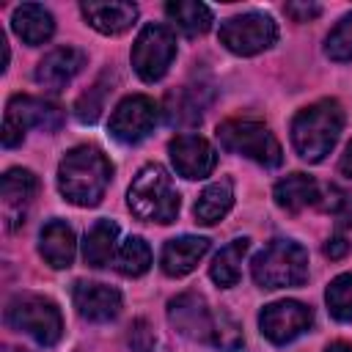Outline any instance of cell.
Here are the masks:
<instances>
[{"label": "cell", "mask_w": 352, "mask_h": 352, "mask_svg": "<svg viewBox=\"0 0 352 352\" xmlns=\"http://www.w3.org/2000/svg\"><path fill=\"white\" fill-rule=\"evenodd\" d=\"M74 308L88 322H110L121 311V292L94 280H77L72 292Z\"/></svg>", "instance_id": "9a60e30c"}, {"label": "cell", "mask_w": 352, "mask_h": 352, "mask_svg": "<svg viewBox=\"0 0 352 352\" xmlns=\"http://www.w3.org/2000/svg\"><path fill=\"white\" fill-rule=\"evenodd\" d=\"M126 204L138 220L146 223H173L179 214V192L168 176V170L157 162L138 170V176L129 184Z\"/></svg>", "instance_id": "3957f363"}, {"label": "cell", "mask_w": 352, "mask_h": 352, "mask_svg": "<svg viewBox=\"0 0 352 352\" xmlns=\"http://www.w3.org/2000/svg\"><path fill=\"white\" fill-rule=\"evenodd\" d=\"M110 82H107V74H102L77 102H74V118L82 121V124H96L102 110H104V99L110 94Z\"/></svg>", "instance_id": "83f0119b"}, {"label": "cell", "mask_w": 352, "mask_h": 352, "mask_svg": "<svg viewBox=\"0 0 352 352\" xmlns=\"http://www.w3.org/2000/svg\"><path fill=\"white\" fill-rule=\"evenodd\" d=\"M248 248H250V239H248V236L234 239V242H228L226 248H220V253L214 256V261H212V267H209V278H212L217 286H223V289L236 286V280H239V275H242V258H245Z\"/></svg>", "instance_id": "cb8c5ba5"}, {"label": "cell", "mask_w": 352, "mask_h": 352, "mask_svg": "<svg viewBox=\"0 0 352 352\" xmlns=\"http://www.w3.org/2000/svg\"><path fill=\"white\" fill-rule=\"evenodd\" d=\"M324 352H352V346H349V344H344V341H333Z\"/></svg>", "instance_id": "e575fe53"}, {"label": "cell", "mask_w": 352, "mask_h": 352, "mask_svg": "<svg viewBox=\"0 0 352 352\" xmlns=\"http://www.w3.org/2000/svg\"><path fill=\"white\" fill-rule=\"evenodd\" d=\"M272 195H275V204H278L280 209L297 214V212H302L305 206L319 204V184H316L311 176H305V173H289L286 179H280V182L275 184Z\"/></svg>", "instance_id": "44dd1931"}, {"label": "cell", "mask_w": 352, "mask_h": 352, "mask_svg": "<svg viewBox=\"0 0 352 352\" xmlns=\"http://www.w3.org/2000/svg\"><path fill=\"white\" fill-rule=\"evenodd\" d=\"M324 52L330 60H352V11L338 19L324 41Z\"/></svg>", "instance_id": "f546056e"}, {"label": "cell", "mask_w": 352, "mask_h": 352, "mask_svg": "<svg viewBox=\"0 0 352 352\" xmlns=\"http://www.w3.org/2000/svg\"><path fill=\"white\" fill-rule=\"evenodd\" d=\"M36 176L25 168H11L3 173V184H0V195H3V204H6V212L11 214L14 209H19L25 214V206L33 201L36 195Z\"/></svg>", "instance_id": "484cf974"}, {"label": "cell", "mask_w": 352, "mask_h": 352, "mask_svg": "<svg viewBox=\"0 0 352 352\" xmlns=\"http://www.w3.org/2000/svg\"><path fill=\"white\" fill-rule=\"evenodd\" d=\"M168 154L176 173L184 179H204L214 170V162H217L212 143L201 135H176L168 143Z\"/></svg>", "instance_id": "4fadbf2b"}, {"label": "cell", "mask_w": 352, "mask_h": 352, "mask_svg": "<svg viewBox=\"0 0 352 352\" xmlns=\"http://www.w3.org/2000/svg\"><path fill=\"white\" fill-rule=\"evenodd\" d=\"M209 104V94L204 85H182L168 94L165 116L173 126H195L204 116V107Z\"/></svg>", "instance_id": "d6986e66"}, {"label": "cell", "mask_w": 352, "mask_h": 352, "mask_svg": "<svg viewBox=\"0 0 352 352\" xmlns=\"http://www.w3.org/2000/svg\"><path fill=\"white\" fill-rule=\"evenodd\" d=\"M346 250H349V245H346L344 236H333V239L324 242V256H327V258H341Z\"/></svg>", "instance_id": "d6a6232c"}, {"label": "cell", "mask_w": 352, "mask_h": 352, "mask_svg": "<svg viewBox=\"0 0 352 352\" xmlns=\"http://www.w3.org/2000/svg\"><path fill=\"white\" fill-rule=\"evenodd\" d=\"M250 272L261 289L300 286L308 278V250L294 239H272L253 256Z\"/></svg>", "instance_id": "277c9868"}, {"label": "cell", "mask_w": 352, "mask_h": 352, "mask_svg": "<svg viewBox=\"0 0 352 352\" xmlns=\"http://www.w3.org/2000/svg\"><path fill=\"white\" fill-rule=\"evenodd\" d=\"M126 341H129V349L132 352H154V346H157V336H154V330L148 327L146 319H135L129 324Z\"/></svg>", "instance_id": "4dcf8cb0"}, {"label": "cell", "mask_w": 352, "mask_h": 352, "mask_svg": "<svg viewBox=\"0 0 352 352\" xmlns=\"http://www.w3.org/2000/svg\"><path fill=\"white\" fill-rule=\"evenodd\" d=\"M85 66V52L77 47H58L47 52L36 66V82L44 91H63Z\"/></svg>", "instance_id": "5bb4252c"}, {"label": "cell", "mask_w": 352, "mask_h": 352, "mask_svg": "<svg viewBox=\"0 0 352 352\" xmlns=\"http://www.w3.org/2000/svg\"><path fill=\"white\" fill-rule=\"evenodd\" d=\"M80 11H82L85 22L104 36H118V33L129 30L138 19V6H132V3H94L91 0V3H82Z\"/></svg>", "instance_id": "e0dca14e"}, {"label": "cell", "mask_w": 352, "mask_h": 352, "mask_svg": "<svg viewBox=\"0 0 352 352\" xmlns=\"http://www.w3.org/2000/svg\"><path fill=\"white\" fill-rule=\"evenodd\" d=\"M209 239L206 236H176L168 239L160 253V267L170 278H182L198 267V261L206 256Z\"/></svg>", "instance_id": "2e32d148"}, {"label": "cell", "mask_w": 352, "mask_h": 352, "mask_svg": "<svg viewBox=\"0 0 352 352\" xmlns=\"http://www.w3.org/2000/svg\"><path fill=\"white\" fill-rule=\"evenodd\" d=\"M311 324H314V314L300 300H278L261 308L258 314V327L264 338H270L272 344H289L305 330H311Z\"/></svg>", "instance_id": "7c38bea8"}, {"label": "cell", "mask_w": 352, "mask_h": 352, "mask_svg": "<svg viewBox=\"0 0 352 352\" xmlns=\"http://www.w3.org/2000/svg\"><path fill=\"white\" fill-rule=\"evenodd\" d=\"M168 322L176 327V333H182L190 341L214 344L220 314H214L201 294L184 292L168 302Z\"/></svg>", "instance_id": "30bf717a"}, {"label": "cell", "mask_w": 352, "mask_h": 352, "mask_svg": "<svg viewBox=\"0 0 352 352\" xmlns=\"http://www.w3.org/2000/svg\"><path fill=\"white\" fill-rule=\"evenodd\" d=\"M344 129V110L336 99H319L302 107L292 121L294 151L305 162H322Z\"/></svg>", "instance_id": "7a4b0ae2"}, {"label": "cell", "mask_w": 352, "mask_h": 352, "mask_svg": "<svg viewBox=\"0 0 352 352\" xmlns=\"http://www.w3.org/2000/svg\"><path fill=\"white\" fill-rule=\"evenodd\" d=\"M217 140L226 151L242 154L264 168H278L283 162L278 138L258 121H242V118L226 121L217 126Z\"/></svg>", "instance_id": "8992f818"}, {"label": "cell", "mask_w": 352, "mask_h": 352, "mask_svg": "<svg viewBox=\"0 0 352 352\" xmlns=\"http://www.w3.org/2000/svg\"><path fill=\"white\" fill-rule=\"evenodd\" d=\"M113 165L96 146H74L58 165V190L74 206H96L110 184Z\"/></svg>", "instance_id": "6da1fadb"}, {"label": "cell", "mask_w": 352, "mask_h": 352, "mask_svg": "<svg viewBox=\"0 0 352 352\" xmlns=\"http://www.w3.org/2000/svg\"><path fill=\"white\" fill-rule=\"evenodd\" d=\"M11 28H14V33H16L25 44L38 47V44H44V41H50V38H52L55 22H52V14H50L44 6L25 3V6L14 8Z\"/></svg>", "instance_id": "ffe728a7"}, {"label": "cell", "mask_w": 352, "mask_h": 352, "mask_svg": "<svg viewBox=\"0 0 352 352\" xmlns=\"http://www.w3.org/2000/svg\"><path fill=\"white\" fill-rule=\"evenodd\" d=\"M283 11L294 22H311V19H316L322 14V6H316V3H286Z\"/></svg>", "instance_id": "1f68e13d"}, {"label": "cell", "mask_w": 352, "mask_h": 352, "mask_svg": "<svg viewBox=\"0 0 352 352\" xmlns=\"http://www.w3.org/2000/svg\"><path fill=\"white\" fill-rule=\"evenodd\" d=\"M278 41V25L272 22L270 14L248 11L226 19L220 25V44L231 50L234 55H258L270 50Z\"/></svg>", "instance_id": "9c48e42d"}, {"label": "cell", "mask_w": 352, "mask_h": 352, "mask_svg": "<svg viewBox=\"0 0 352 352\" xmlns=\"http://www.w3.org/2000/svg\"><path fill=\"white\" fill-rule=\"evenodd\" d=\"M157 118H160V107L151 96H143V94H132L126 99H121L110 116V135L118 140V143H140L143 138H148L157 126Z\"/></svg>", "instance_id": "8fae6325"}, {"label": "cell", "mask_w": 352, "mask_h": 352, "mask_svg": "<svg viewBox=\"0 0 352 352\" xmlns=\"http://www.w3.org/2000/svg\"><path fill=\"white\" fill-rule=\"evenodd\" d=\"M176 58V36L168 25H146L132 44V69L143 82H157L168 74Z\"/></svg>", "instance_id": "52a82bcc"}, {"label": "cell", "mask_w": 352, "mask_h": 352, "mask_svg": "<svg viewBox=\"0 0 352 352\" xmlns=\"http://www.w3.org/2000/svg\"><path fill=\"white\" fill-rule=\"evenodd\" d=\"M6 322L14 330L30 336L41 346H52L63 336V316H60L58 305L50 297H41V294H16V297H11V302L6 308Z\"/></svg>", "instance_id": "5b68a950"}, {"label": "cell", "mask_w": 352, "mask_h": 352, "mask_svg": "<svg viewBox=\"0 0 352 352\" xmlns=\"http://www.w3.org/2000/svg\"><path fill=\"white\" fill-rule=\"evenodd\" d=\"M324 300H327V311L333 319L352 322V272L333 278L324 292Z\"/></svg>", "instance_id": "f1b7e54d"}, {"label": "cell", "mask_w": 352, "mask_h": 352, "mask_svg": "<svg viewBox=\"0 0 352 352\" xmlns=\"http://www.w3.org/2000/svg\"><path fill=\"white\" fill-rule=\"evenodd\" d=\"M63 121V113L58 104L36 99V96H11L3 118V146L14 148L25 140V129L36 126L44 132H55Z\"/></svg>", "instance_id": "ba28073f"}, {"label": "cell", "mask_w": 352, "mask_h": 352, "mask_svg": "<svg viewBox=\"0 0 352 352\" xmlns=\"http://www.w3.org/2000/svg\"><path fill=\"white\" fill-rule=\"evenodd\" d=\"M148 267H151V250H148V245L140 236H129L118 248V253H116V270L121 275H126V278H138V275L148 272Z\"/></svg>", "instance_id": "4316f807"}, {"label": "cell", "mask_w": 352, "mask_h": 352, "mask_svg": "<svg viewBox=\"0 0 352 352\" xmlns=\"http://www.w3.org/2000/svg\"><path fill=\"white\" fill-rule=\"evenodd\" d=\"M234 206V190H231V182H214L209 184L195 206H192V214H195V223L201 226H214L217 220H223Z\"/></svg>", "instance_id": "7402d4cb"}, {"label": "cell", "mask_w": 352, "mask_h": 352, "mask_svg": "<svg viewBox=\"0 0 352 352\" xmlns=\"http://www.w3.org/2000/svg\"><path fill=\"white\" fill-rule=\"evenodd\" d=\"M38 253L41 258L55 267V270H63L74 261V253H77V239H74V231L63 223V220H50L41 234H38Z\"/></svg>", "instance_id": "ac0fdd59"}, {"label": "cell", "mask_w": 352, "mask_h": 352, "mask_svg": "<svg viewBox=\"0 0 352 352\" xmlns=\"http://www.w3.org/2000/svg\"><path fill=\"white\" fill-rule=\"evenodd\" d=\"M338 170L352 179V140L346 143V148H344V154H341V160H338Z\"/></svg>", "instance_id": "836d02e7"}, {"label": "cell", "mask_w": 352, "mask_h": 352, "mask_svg": "<svg viewBox=\"0 0 352 352\" xmlns=\"http://www.w3.org/2000/svg\"><path fill=\"white\" fill-rule=\"evenodd\" d=\"M341 209H344V223H346V226H352V198H346Z\"/></svg>", "instance_id": "d590c367"}, {"label": "cell", "mask_w": 352, "mask_h": 352, "mask_svg": "<svg viewBox=\"0 0 352 352\" xmlns=\"http://www.w3.org/2000/svg\"><path fill=\"white\" fill-rule=\"evenodd\" d=\"M168 19L184 33V36H201L212 28V8L192 0H176L165 6Z\"/></svg>", "instance_id": "d4e9b609"}, {"label": "cell", "mask_w": 352, "mask_h": 352, "mask_svg": "<svg viewBox=\"0 0 352 352\" xmlns=\"http://www.w3.org/2000/svg\"><path fill=\"white\" fill-rule=\"evenodd\" d=\"M116 239H118V226L113 220H96L82 242V258L88 267H104L110 264L116 253Z\"/></svg>", "instance_id": "603a6c76"}]
</instances>
